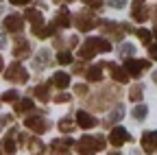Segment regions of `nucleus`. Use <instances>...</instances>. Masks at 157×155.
<instances>
[{"label":"nucleus","instance_id":"1","mask_svg":"<svg viewBox=\"0 0 157 155\" xmlns=\"http://www.w3.org/2000/svg\"><path fill=\"white\" fill-rule=\"evenodd\" d=\"M103 149H105V138H103V135H96V138L85 135V138H81L76 142L78 155H94L96 151H103Z\"/></svg>","mask_w":157,"mask_h":155},{"label":"nucleus","instance_id":"2","mask_svg":"<svg viewBox=\"0 0 157 155\" xmlns=\"http://www.w3.org/2000/svg\"><path fill=\"white\" fill-rule=\"evenodd\" d=\"M7 81H13V83H26L29 81V72L22 68V64H17V61H13L11 64V68L7 70Z\"/></svg>","mask_w":157,"mask_h":155},{"label":"nucleus","instance_id":"3","mask_svg":"<svg viewBox=\"0 0 157 155\" xmlns=\"http://www.w3.org/2000/svg\"><path fill=\"white\" fill-rule=\"evenodd\" d=\"M24 125H26L31 131H35V133H44V131L48 129V120H44L39 114H31V116H26Z\"/></svg>","mask_w":157,"mask_h":155},{"label":"nucleus","instance_id":"4","mask_svg":"<svg viewBox=\"0 0 157 155\" xmlns=\"http://www.w3.org/2000/svg\"><path fill=\"white\" fill-rule=\"evenodd\" d=\"M151 64L148 61H142V59H127L124 61V72L129 74V76H140V72L144 70V68H148Z\"/></svg>","mask_w":157,"mask_h":155},{"label":"nucleus","instance_id":"5","mask_svg":"<svg viewBox=\"0 0 157 155\" xmlns=\"http://www.w3.org/2000/svg\"><path fill=\"white\" fill-rule=\"evenodd\" d=\"M131 140V135H129V131L127 129H122V127H113L111 129V133H109V142L118 149V146H122L124 142H129Z\"/></svg>","mask_w":157,"mask_h":155},{"label":"nucleus","instance_id":"6","mask_svg":"<svg viewBox=\"0 0 157 155\" xmlns=\"http://www.w3.org/2000/svg\"><path fill=\"white\" fill-rule=\"evenodd\" d=\"M96 26V20H94V13L92 11H81L76 15V29L78 31H90Z\"/></svg>","mask_w":157,"mask_h":155},{"label":"nucleus","instance_id":"7","mask_svg":"<svg viewBox=\"0 0 157 155\" xmlns=\"http://www.w3.org/2000/svg\"><path fill=\"white\" fill-rule=\"evenodd\" d=\"M24 29V22H22V17L20 15H7L5 17V31H9V33H20Z\"/></svg>","mask_w":157,"mask_h":155},{"label":"nucleus","instance_id":"8","mask_svg":"<svg viewBox=\"0 0 157 155\" xmlns=\"http://www.w3.org/2000/svg\"><path fill=\"white\" fill-rule=\"evenodd\" d=\"M142 149L146 153H155L157 151V131H146L142 135Z\"/></svg>","mask_w":157,"mask_h":155},{"label":"nucleus","instance_id":"9","mask_svg":"<svg viewBox=\"0 0 157 155\" xmlns=\"http://www.w3.org/2000/svg\"><path fill=\"white\" fill-rule=\"evenodd\" d=\"M76 125L81 129H92V127H96V118L87 111H76Z\"/></svg>","mask_w":157,"mask_h":155},{"label":"nucleus","instance_id":"10","mask_svg":"<svg viewBox=\"0 0 157 155\" xmlns=\"http://www.w3.org/2000/svg\"><path fill=\"white\" fill-rule=\"evenodd\" d=\"M131 15H133V20H137V22H146L151 17V9L144 7V5H135L131 9Z\"/></svg>","mask_w":157,"mask_h":155},{"label":"nucleus","instance_id":"11","mask_svg":"<svg viewBox=\"0 0 157 155\" xmlns=\"http://www.w3.org/2000/svg\"><path fill=\"white\" fill-rule=\"evenodd\" d=\"M87 44L94 48V52H96V50H101V52H109V50H111V44H109L107 40H103V37H90Z\"/></svg>","mask_w":157,"mask_h":155},{"label":"nucleus","instance_id":"12","mask_svg":"<svg viewBox=\"0 0 157 155\" xmlns=\"http://www.w3.org/2000/svg\"><path fill=\"white\" fill-rule=\"evenodd\" d=\"M85 79L90 81V83H98L103 79V70H101V66H92L87 72H85Z\"/></svg>","mask_w":157,"mask_h":155},{"label":"nucleus","instance_id":"13","mask_svg":"<svg viewBox=\"0 0 157 155\" xmlns=\"http://www.w3.org/2000/svg\"><path fill=\"white\" fill-rule=\"evenodd\" d=\"M105 66H107V68L111 70V74H113V79H116L118 83H127V81H129V74H127L124 70H120V68H116L113 64H105Z\"/></svg>","mask_w":157,"mask_h":155},{"label":"nucleus","instance_id":"14","mask_svg":"<svg viewBox=\"0 0 157 155\" xmlns=\"http://www.w3.org/2000/svg\"><path fill=\"white\" fill-rule=\"evenodd\" d=\"M48 64H50V55H48V50H39V55H37V59H35L33 68H35V70H42V68L48 66Z\"/></svg>","mask_w":157,"mask_h":155},{"label":"nucleus","instance_id":"15","mask_svg":"<svg viewBox=\"0 0 157 155\" xmlns=\"http://www.w3.org/2000/svg\"><path fill=\"white\" fill-rule=\"evenodd\" d=\"M52 83L57 85V87H68L70 85V74H66V72H57L55 76H52Z\"/></svg>","mask_w":157,"mask_h":155},{"label":"nucleus","instance_id":"16","mask_svg":"<svg viewBox=\"0 0 157 155\" xmlns=\"http://www.w3.org/2000/svg\"><path fill=\"white\" fill-rule=\"evenodd\" d=\"M118 26H120V24H113V22H103V31H105V33H109L111 37H116V40H120V37H122V31L118 29Z\"/></svg>","mask_w":157,"mask_h":155},{"label":"nucleus","instance_id":"17","mask_svg":"<svg viewBox=\"0 0 157 155\" xmlns=\"http://www.w3.org/2000/svg\"><path fill=\"white\" fill-rule=\"evenodd\" d=\"M26 20L29 22H33V26H39V24H44V20H42V13L39 11H35V9H26Z\"/></svg>","mask_w":157,"mask_h":155},{"label":"nucleus","instance_id":"18","mask_svg":"<svg viewBox=\"0 0 157 155\" xmlns=\"http://www.w3.org/2000/svg\"><path fill=\"white\" fill-rule=\"evenodd\" d=\"M13 133H15V129H11V133L5 138V149H2V151H5V153H9V155H13V153L17 151V144H15V140L11 138Z\"/></svg>","mask_w":157,"mask_h":155},{"label":"nucleus","instance_id":"19","mask_svg":"<svg viewBox=\"0 0 157 155\" xmlns=\"http://www.w3.org/2000/svg\"><path fill=\"white\" fill-rule=\"evenodd\" d=\"M55 24H57V26H63V29H66V26H70V15H68V9H59Z\"/></svg>","mask_w":157,"mask_h":155},{"label":"nucleus","instance_id":"20","mask_svg":"<svg viewBox=\"0 0 157 155\" xmlns=\"http://www.w3.org/2000/svg\"><path fill=\"white\" fill-rule=\"evenodd\" d=\"M33 94L37 96V99H39V101H44V103H46V101L50 99V90H48V85H46V83H42V85H37Z\"/></svg>","mask_w":157,"mask_h":155},{"label":"nucleus","instance_id":"21","mask_svg":"<svg viewBox=\"0 0 157 155\" xmlns=\"http://www.w3.org/2000/svg\"><path fill=\"white\" fill-rule=\"evenodd\" d=\"M29 42H24V40H20L15 46H13V55L15 57H24V55H29Z\"/></svg>","mask_w":157,"mask_h":155},{"label":"nucleus","instance_id":"22","mask_svg":"<svg viewBox=\"0 0 157 155\" xmlns=\"http://www.w3.org/2000/svg\"><path fill=\"white\" fill-rule=\"evenodd\" d=\"M142 94H144V87H142L140 83H135V85L131 87V92H129V99L137 103V101H142Z\"/></svg>","mask_w":157,"mask_h":155},{"label":"nucleus","instance_id":"23","mask_svg":"<svg viewBox=\"0 0 157 155\" xmlns=\"http://www.w3.org/2000/svg\"><path fill=\"white\" fill-rule=\"evenodd\" d=\"M29 109H33V101H31V99L17 101V105H15V111H17V114H20V111H29Z\"/></svg>","mask_w":157,"mask_h":155},{"label":"nucleus","instance_id":"24","mask_svg":"<svg viewBox=\"0 0 157 155\" xmlns=\"http://www.w3.org/2000/svg\"><path fill=\"white\" fill-rule=\"evenodd\" d=\"M133 118H135V120H144V118H146V107H144V105H137V107L133 109Z\"/></svg>","mask_w":157,"mask_h":155},{"label":"nucleus","instance_id":"25","mask_svg":"<svg viewBox=\"0 0 157 155\" xmlns=\"http://www.w3.org/2000/svg\"><path fill=\"white\" fill-rule=\"evenodd\" d=\"M57 64H61V66H68V64H72V55L66 50V52H59V57H57Z\"/></svg>","mask_w":157,"mask_h":155},{"label":"nucleus","instance_id":"26","mask_svg":"<svg viewBox=\"0 0 157 155\" xmlns=\"http://www.w3.org/2000/svg\"><path fill=\"white\" fill-rule=\"evenodd\" d=\"M17 96H20V94H17L15 90H9V92L2 94V101H5V103H15V101H17Z\"/></svg>","mask_w":157,"mask_h":155},{"label":"nucleus","instance_id":"27","mask_svg":"<svg viewBox=\"0 0 157 155\" xmlns=\"http://www.w3.org/2000/svg\"><path fill=\"white\" fill-rule=\"evenodd\" d=\"M29 144H31V153L33 155H42V142H37V140H29Z\"/></svg>","mask_w":157,"mask_h":155},{"label":"nucleus","instance_id":"28","mask_svg":"<svg viewBox=\"0 0 157 155\" xmlns=\"http://www.w3.org/2000/svg\"><path fill=\"white\" fill-rule=\"evenodd\" d=\"M59 127H61V131H68V133H70V131H74V125H72V120H70V118H63L61 122H59Z\"/></svg>","mask_w":157,"mask_h":155},{"label":"nucleus","instance_id":"29","mask_svg":"<svg viewBox=\"0 0 157 155\" xmlns=\"http://www.w3.org/2000/svg\"><path fill=\"white\" fill-rule=\"evenodd\" d=\"M137 37H140L142 42H148V40H151V33H148L146 29H140V31H137Z\"/></svg>","mask_w":157,"mask_h":155},{"label":"nucleus","instance_id":"30","mask_svg":"<svg viewBox=\"0 0 157 155\" xmlns=\"http://www.w3.org/2000/svg\"><path fill=\"white\" fill-rule=\"evenodd\" d=\"M55 101H57V103H68V101H70V94L61 92V94H57V96H55Z\"/></svg>","mask_w":157,"mask_h":155},{"label":"nucleus","instance_id":"31","mask_svg":"<svg viewBox=\"0 0 157 155\" xmlns=\"http://www.w3.org/2000/svg\"><path fill=\"white\" fill-rule=\"evenodd\" d=\"M74 92H76L78 96H83V94H87V85H81V83H78V85L74 87Z\"/></svg>","mask_w":157,"mask_h":155},{"label":"nucleus","instance_id":"32","mask_svg":"<svg viewBox=\"0 0 157 155\" xmlns=\"http://www.w3.org/2000/svg\"><path fill=\"white\" fill-rule=\"evenodd\" d=\"M109 5H111V7H118V9H122V7L127 5V0H109Z\"/></svg>","mask_w":157,"mask_h":155},{"label":"nucleus","instance_id":"33","mask_svg":"<svg viewBox=\"0 0 157 155\" xmlns=\"http://www.w3.org/2000/svg\"><path fill=\"white\" fill-rule=\"evenodd\" d=\"M148 55L153 59H157V44H148Z\"/></svg>","mask_w":157,"mask_h":155},{"label":"nucleus","instance_id":"34","mask_svg":"<svg viewBox=\"0 0 157 155\" xmlns=\"http://www.w3.org/2000/svg\"><path fill=\"white\" fill-rule=\"evenodd\" d=\"M9 2H11V5H17V7H20V5H29L31 0H9Z\"/></svg>","mask_w":157,"mask_h":155},{"label":"nucleus","instance_id":"35","mask_svg":"<svg viewBox=\"0 0 157 155\" xmlns=\"http://www.w3.org/2000/svg\"><path fill=\"white\" fill-rule=\"evenodd\" d=\"M5 46H7V40H5V35L0 33V48H5Z\"/></svg>","mask_w":157,"mask_h":155},{"label":"nucleus","instance_id":"36","mask_svg":"<svg viewBox=\"0 0 157 155\" xmlns=\"http://www.w3.org/2000/svg\"><path fill=\"white\" fill-rule=\"evenodd\" d=\"M151 15H153L155 20H157V7H151Z\"/></svg>","mask_w":157,"mask_h":155},{"label":"nucleus","instance_id":"37","mask_svg":"<svg viewBox=\"0 0 157 155\" xmlns=\"http://www.w3.org/2000/svg\"><path fill=\"white\" fill-rule=\"evenodd\" d=\"M153 81H155V85H157V70L153 72Z\"/></svg>","mask_w":157,"mask_h":155},{"label":"nucleus","instance_id":"38","mask_svg":"<svg viewBox=\"0 0 157 155\" xmlns=\"http://www.w3.org/2000/svg\"><path fill=\"white\" fill-rule=\"evenodd\" d=\"M0 72H2V57H0Z\"/></svg>","mask_w":157,"mask_h":155},{"label":"nucleus","instance_id":"39","mask_svg":"<svg viewBox=\"0 0 157 155\" xmlns=\"http://www.w3.org/2000/svg\"><path fill=\"white\" fill-rule=\"evenodd\" d=\"M111 155H120V153H111Z\"/></svg>","mask_w":157,"mask_h":155},{"label":"nucleus","instance_id":"40","mask_svg":"<svg viewBox=\"0 0 157 155\" xmlns=\"http://www.w3.org/2000/svg\"><path fill=\"white\" fill-rule=\"evenodd\" d=\"M0 155H2V151H0Z\"/></svg>","mask_w":157,"mask_h":155}]
</instances>
